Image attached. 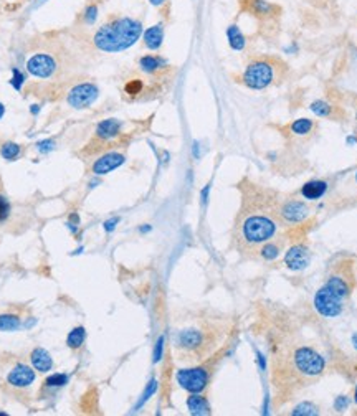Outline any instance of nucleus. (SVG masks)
<instances>
[{
	"label": "nucleus",
	"mask_w": 357,
	"mask_h": 416,
	"mask_svg": "<svg viewBox=\"0 0 357 416\" xmlns=\"http://www.w3.org/2000/svg\"><path fill=\"white\" fill-rule=\"evenodd\" d=\"M7 381L12 386H17V388H25V386H30L35 381V371L27 365H17L10 370Z\"/></svg>",
	"instance_id": "f8f14e48"
},
{
	"label": "nucleus",
	"mask_w": 357,
	"mask_h": 416,
	"mask_svg": "<svg viewBox=\"0 0 357 416\" xmlns=\"http://www.w3.org/2000/svg\"><path fill=\"white\" fill-rule=\"evenodd\" d=\"M327 192V182L324 180H309L301 188V193L306 200H319Z\"/></svg>",
	"instance_id": "dca6fc26"
},
{
	"label": "nucleus",
	"mask_w": 357,
	"mask_h": 416,
	"mask_svg": "<svg viewBox=\"0 0 357 416\" xmlns=\"http://www.w3.org/2000/svg\"><path fill=\"white\" fill-rule=\"evenodd\" d=\"M12 79H10V84H12V86L17 89V91H20V89H22V86H23V83H25V74L20 71L18 68H13L12 69Z\"/></svg>",
	"instance_id": "72a5a7b5"
},
{
	"label": "nucleus",
	"mask_w": 357,
	"mask_h": 416,
	"mask_svg": "<svg viewBox=\"0 0 357 416\" xmlns=\"http://www.w3.org/2000/svg\"><path fill=\"white\" fill-rule=\"evenodd\" d=\"M99 96V89L93 83H81L69 89L66 101L74 109H86L96 101Z\"/></svg>",
	"instance_id": "0eeeda50"
},
{
	"label": "nucleus",
	"mask_w": 357,
	"mask_h": 416,
	"mask_svg": "<svg viewBox=\"0 0 357 416\" xmlns=\"http://www.w3.org/2000/svg\"><path fill=\"white\" fill-rule=\"evenodd\" d=\"M309 207L306 205L304 202L299 200H290L286 202L285 205L281 207V218L290 225H296V223L304 221L307 216H309Z\"/></svg>",
	"instance_id": "1a4fd4ad"
},
{
	"label": "nucleus",
	"mask_w": 357,
	"mask_h": 416,
	"mask_svg": "<svg viewBox=\"0 0 357 416\" xmlns=\"http://www.w3.org/2000/svg\"><path fill=\"white\" fill-rule=\"evenodd\" d=\"M177 383L188 393H202L208 383V371L203 366L195 368H180L176 375Z\"/></svg>",
	"instance_id": "39448f33"
},
{
	"label": "nucleus",
	"mask_w": 357,
	"mask_h": 416,
	"mask_svg": "<svg viewBox=\"0 0 357 416\" xmlns=\"http://www.w3.org/2000/svg\"><path fill=\"white\" fill-rule=\"evenodd\" d=\"M285 264L291 271H302L309 264V251H307V248L302 245L291 246L285 255Z\"/></svg>",
	"instance_id": "9b49d317"
},
{
	"label": "nucleus",
	"mask_w": 357,
	"mask_h": 416,
	"mask_svg": "<svg viewBox=\"0 0 357 416\" xmlns=\"http://www.w3.org/2000/svg\"><path fill=\"white\" fill-rule=\"evenodd\" d=\"M142 35V23L136 18L121 17L104 23L94 33L93 42L98 50L106 53H119L137 43Z\"/></svg>",
	"instance_id": "f257e3e1"
},
{
	"label": "nucleus",
	"mask_w": 357,
	"mask_h": 416,
	"mask_svg": "<svg viewBox=\"0 0 357 416\" xmlns=\"http://www.w3.org/2000/svg\"><path fill=\"white\" fill-rule=\"evenodd\" d=\"M68 223H71V225H79V216L76 215V213H71V215H69V221Z\"/></svg>",
	"instance_id": "a19ab883"
},
{
	"label": "nucleus",
	"mask_w": 357,
	"mask_h": 416,
	"mask_svg": "<svg viewBox=\"0 0 357 416\" xmlns=\"http://www.w3.org/2000/svg\"><path fill=\"white\" fill-rule=\"evenodd\" d=\"M118 223H119V218H118V216L109 218V220H106V221L103 223V228H104V230H106L108 233H113L114 230H116Z\"/></svg>",
	"instance_id": "4c0bfd02"
},
{
	"label": "nucleus",
	"mask_w": 357,
	"mask_h": 416,
	"mask_svg": "<svg viewBox=\"0 0 357 416\" xmlns=\"http://www.w3.org/2000/svg\"><path fill=\"white\" fill-rule=\"evenodd\" d=\"M314 307L322 317H337L342 312V297L334 294L329 287L324 286L316 292Z\"/></svg>",
	"instance_id": "423d86ee"
},
{
	"label": "nucleus",
	"mask_w": 357,
	"mask_h": 416,
	"mask_svg": "<svg viewBox=\"0 0 357 416\" xmlns=\"http://www.w3.org/2000/svg\"><path fill=\"white\" fill-rule=\"evenodd\" d=\"M352 344H354V349L357 350V332L354 335H352Z\"/></svg>",
	"instance_id": "49530a36"
},
{
	"label": "nucleus",
	"mask_w": 357,
	"mask_h": 416,
	"mask_svg": "<svg viewBox=\"0 0 357 416\" xmlns=\"http://www.w3.org/2000/svg\"><path fill=\"white\" fill-rule=\"evenodd\" d=\"M258 364H260V368H261V370H265V368H266L265 357H263V354H260V352H258Z\"/></svg>",
	"instance_id": "79ce46f5"
},
{
	"label": "nucleus",
	"mask_w": 357,
	"mask_h": 416,
	"mask_svg": "<svg viewBox=\"0 0 357 416\" xmlns=\"http://www.w3.org/2000/svg\"><path fill=\"white\" fill-rule=\"evenodd\" d=\"M3 114H5V106H3L2 103H0V119L3 117Z\"/></svg>",
	"instance_id": "de8ad7c7"
},
{
	"label": "nucleus",
	"mask_w": 357,
	"mask_h": 416,
	"mask_svg": "<svg viewBox=\"0 0 357 416\" xmlns=\"http://www.w3.org/2000/svg\"><path fill=\"white\" fill-rule=\"evenodd\" d=\"M246 8L258 17H271L278 13V7L268 0H246Z\"/></svg>",
	"instance_id": "aec40b11"
},
{
	"label": "nucleus",
	"mask_w": 357,
	"mask_h": 416,
	"mask_svg": "<svg viewBox=\"0 0 357 416\" xmlns=\"http://www.w3.org/2000/svg\"><path fill=\"white\" fill-rule=\"evenodd\" d=\"M53 149H55V141H52V139H45V141L37 142V151L42 152V154L52 152Z\"/></svg>",
	"instance_id": "c9c22d12"
},
{
	"label": "nucleus",
	"mask_w": 357,
	"mask_h": 416,
	"mask_svg": "<svg viewBox=\"0 0 357 416\" xmlns=\"http://www.w3.org/2000/svg\"><path fill=\"white\" fill-rule=\"evenodd\" d=\"M354 401L357 403V386H356V393H354Z\"/></svg>",
	"instance_id": "3c124183"
},
{
	"label": "nucleus",
	"mask_w": 357,
	"mask_h": 416,
	"mask_svg": "<svg viewBox=\"0 0 357 416\" xmlns=\"http://www.w3.org/2000/svg\"><path fill=\"white\" fill-rule=\"evenodd\" d=\"M187 408L193 416H205L210 413V405L205 396H202L200 393H192V396H188Z\"/></svg>",
	"instance_id": "f3484780"
},
{
	"label": "nucleus",
	"mask_w": 357,
	"mask_h": 416,
	"mask_svg": "<svg viewBox=\"0 0 357 416\" xmlns=\"http://www.w3.org/2000/svg\"><path fill=\"white\" fill-rule=\"evenodd\" d=\"M147 231H151V226H141V233H147Z\"/></svg>",
	"instance_id": "8fccbe9b"
},
{
	"label": "nucleus",
	"mask_w": 357,
	"mask_h": 416,
	"mask_svg": "<svg viewBox=\"0 0 357 416\" xmlns=\"http://www.w3.org/2000/svg\"><path fill=\"white\" fill-rule=\"evenodd\" d=\"M122 124L121 121L114 117L104 119L96 126V137L99 141H111V139H116L119 134H121Z\"/></svg>",
	"instance_id": "ddd939ff"
},
{
	"label": "nucleus",
	"mask_w": 357,
	"mask_h": 416,
	"mask_svg": "<svg viewBox=\"0 0 357 416\" xmlns=\"http://www.w3.org/2000/svg\"><path fill=\"white\" fill-rule=\"evenodd\" d=\"M142 38H144V45L149 50H154V52L159 50L164 42V23H156L152 27H149L142 33Z\"/></svg>",
	"instance_id": "2eb2a0df"
},
{
	"label": "nucleus",
	"mask_w": 357,
	"mask_h": 416,
	"mask_svg": "<svg viewBox=\"0 0 357 416\" xmlns=\"http://www.w3.org/2000/svg\"><path fill=\"white\" fill-rule=\"evenodd\" d=\"M334 405H336V410L342 411V410L347 408V405H349V400H347L346 396H337V400H336Z\"/></svg>",
	"instance_id": "58836bf2"
},
{
	"label": "nucleus",
	"mask_w": 357,
	"mask_h": 416,
	"mask_svg": "<svg viewBox=\"0 0 357 416\" xmlns=\"http://www.w3.org/2000/svg\"><path fill=\"white\" fill-rule=\"evenodd\" d=\"M293 415H295V416H302V415L312 416V415H317V411H316V408H314V405H311V403H301V405H298L295 410H293Z\"/></svg>",
	"instance_id": "473e14b6"
},
{
	"label": "nucleus",
	"mask_w": 357,
	"mask_h": 416,
	"mask_svg": "<svg viewBox=\"0 0 357 416\" xmlns=\"http://www.w3.org/2000/svg\"><path fill=\"white\" fill-rule=\"evenodd\" d=\"M157 391V380L156 378H152L151 381H149L147 383V386H146V390H144V393H142V396H141V400L137 401V405H136V410H139L141 408V406L146 403V401L151 398V396L156 393Z\"/></svg>",
	"instance_id": "7c9ffc66"
},
{
	"label": "nucleus",
	"mask_w": 357,
	"mask_h": 416,
	"mask_svg": "<svg viewBox=\"0 0 357 416\" xmlns=\"http://www.w3.org/2000/svg\"><path fill=\"white\" fill-rule=\"evenodd\" d=\"M20 152H22V147L15 142H5L2 149H0V156H2L5 160H15Z\"/></svg>",
	"instance_id": "a878e982"
},
{
	"label": "nucleus",
	"mask_w": 357,
	"mask_h": 416,
	"mask_svg": "<svg viewBox=\"0 0 357 416\" xmlns=\"http://www.w3.org/2000/svg\"><path fill=\"white\" fill-rule=\"evenodd\" d=\"M203 337L195 329H187L177 334V345L185 350H197L202 345Z\"/></svg>",
	"instance_id": "4468645a"
},
{
	"label": "nucleus",
	"mask_w": 357,
	"mask_h": 416,
	"mask_svg": "<svg viewBox=\"0 0 357 416\" xmlns=\"http://www.w3.org/2000/svg\"><path fill=\"white\" fill-rule=\"evenodd\" d=\"M167 0H149V3L154 5V7H162L164 3H166Z\"/></svg>",
	"instance_id": "37998d69"
},
{
	"label": "nucleus",
	"mask_w": 357,
	"mask_h": 416,
	"mask_svg": "<svg viewBox=\"0 0 357 416\" xmlns=\"http://www.w3.org/2000/svg\"><path fill=\"white\" fill-rule=\"evenodd\" d=\"M30 360H32L33 368H37L38 371H42V373H47V371L52 370V366H53L52 355H50L45 349H35L32 352V355H30Z\"/></svg>",
	"instance_id": "a211bd4d"
},
{
	"label": "nucleus",
	"mask_w": 357,
	"mask_h": 416,
	"mask_svg": "<svg viewBox=\"0 0 357 416\" xmlns=\"http://www.w3.org/2000/svg\"><path fill=\"white\" fill-rule=\"evenodd\" d=\"M356 142H357V139H356V137H352V136L347 137V144H356Z\"/></svg>",
	"instance_id": "09e8293b"
},
{
	"label": "nucleus",
	"mask_w": 357,
	"mask_h": 416,
	"mask_svg": "<svg viewBox=\"0 0 357 416\" xmlns=\"http://www.w3.org/2000/svg\"><path fill=\"white\" fill-rule=\"evenodd\" d=\"M8 215H10V205H8V202L0 195V221L7 220Z\"/></svg>",
	"instance_id": "e433bc0d"
},
{
	"label": "nucleus",
	"mask_w": 357,
	"mask_h": 416,
	"mask_svg": "<svg viewBox=\"0 0 357 416\" xmlns=\"http://www.w3.org/2000/svg\"><path fill=\"white\" fill-rule=\"evenodd\" d=\"M57 61L52 54L48 53H37L27 61V69L28 73L35 78H52L55 71H57Z\"/></svg>",
	"instance_id": "6e6552de"
},
{
	"label": "nucleus",
	"mask_w": 357,
	"mask_h": 416,
	"mask_svg": "<svg viewBox=\"0 0 357 416\" xmlns=\"http://www.w3.org/2000/svg\"><path fill=\"white\" fill-rule=\"evenodd\" d=\"M98 12H99L98 5L96 3H89L88 7L84 8V12H83V22L86 23V25H94V23H96V20H98Z\"/></svg>",
	"instance_id": "c85d7f7f"
},
{
	"label": "nucleus",
	"mask_w": 357,
	"mask_h": 416,
	"mask_svg": "<svg viewBox=\"0 0 357 416\" xmlns=\"http://www.w3.org/2000/svg\"><path fill=\"white\" fill-rule=\"evenodd\" d=\"M326 286L329 287V289L334 292V294L342 297V299H346V297L349 296V292H351L349 284H347L344 277H341V276H331L329 279H327Z\"/></svg>",
	"instance_id": "4be33fe9"
},
{
	"label": "nucleus",
	"mask_w": 357,
	"mask_h": 416,
	"mask_svg": "<svg viewBox=\"0 0 357 416\" xmlns=\"http://www.w3.org/2000/svg\"><path fill=\"white\" fill-rule=\"evenodd\" d=\"M356 182H357V172H356Z\"/></svg>",
	"instance_id": "603ef678"
},
{
	"label": "nucleus",
	"mask_w": 357,
	"mask_h": 416,
	"mask_svg": "<svg viewBox=\"0 0 357 416\" xmlns=\"http://www.w3.org/2000/svg\"><path fill=\"white\" fill-rule=\"evenodd\" d=\"M139 66H141L144 73L156 74L161 71V69L167 68V61L164 58L157 56V54H146V56H142L139 59Z\"/></svg>",
	"instance_id": "6ab92c4d"
},
{
	"label": "nucleus",
	"mask_w": 357,
	"mask_h": 416,
	"mask_svg": "<svg viewBox=\"0 0 357 416\" xmlns=\"http://www.w3.org/2000/svg\"><path fill=\"white\" fill-rule=\"evenodd\" d=\"M30 112H32L33 116H35V114H38L40 112V106H38V104H32V107H30Z\"/></svg>",
	"instance_id": "a18cd8bd"
},
{
	"label": "nucleus",
	"mask_w": 357,
	"mask_h": 416,
	"mask_svg": "<svg viewBox=\"0 0 357 416\" xmlns=\"http://www.w3.org/2000/svg\"><path fill=\"white\" fill-rule=\"evenodd\" d=\"M260 255H261L263 260L273 261V260H276V258L280 256V246H278L276 243L266 241V243H263V246H261V250H260Z\"/></svg>",
	"instance_id": "bb28decb"
},
{
	"label": "nucleus",
	"mask_w": 357,
	"mask_h": 416,
	"mask_svg": "<svg viewBox=\"0 0 357 416\" xmlns=\"http://www.w3.org/2000/svg\"><path fill=\"white\" fill-rule=\"evenodd\" d=\"M142 89H144V83L141 79H131V81L126 84L124 91H126L129 96H137L139 93H142Z\"/></svg>",
	"instance_id": "2f4dec72"
},
{
	"label": "nucleus",
	"mask_w": 357,
	"mask_h": 416,
	"mask_svg": "<svg viewBox=\"0 0 357 416\" xmlns=\"http://www.w3.org/2000/svg\"><path fill=\"white\" fill-rule=\"evenodd\" d=\"M275 79V69L265 59H256L250 63L243 73V83L250 89H265Z\"/></svg>",
	"instance_id": "7ed1b4c3"
},
{
	"label": "nucleus",
	"mask_w": 357,
	"mask_h": 416,
	"mask_svg": "<svg viewBox=\"0 0 357 416\" xmlns=\"http://www.w3.org/2000/svg\"><path fill=\"white\" fill-rule=\"evenodd\" d=\"M84 339H86V330L84 327H76L68 334L66 337V344L69 349H79L84 344Z\"/></svg>",
	"instance_id": "5701e85b"
},
{
	"label": "nucleus",
	"mask_w": 357,
	"mask_h": 416,
	"mask_svg": "<svg viewBox=\"0 0 357 416\" xmlns=\"http://www.w3.org/2000/svg\"><path fill=\"white\" fill-rule=\"evenodd\" d=\"M164 335H161L156 342V347H154V357H152V362L154 364H159L162 359V354H164Z\"/></svg>",
	"instance_id": "f704fd0d"
},
{
	"label": "nucleus",
	"mask_w": 357,
	"mask_h": 416,
	"mask_svg": "<svg viewBox=\"0 0 357 416\" xmlns=\"http://www.w3.org/2000/svg\"><path fill=\"white\" fill-rule=\"evenodd\" d=\"M278 233V225L266 215H250L241 225V236L248 245H263Z\"/></svg>",
	"instance_id": "f03ea898"
},
{
	"label": "nucleus",
	"mask_w": 357,
	"mask_h": 416,
	"mask_svg": "<svg viewBox=\"0 0 357 416\" xmlns=\"http://www.w3.org/2000/svg\"><path fill=\"white\" fill-rule=\"evenodd\" d=\"M208 193H210V183H207V185L203 187V188H202V192H200L202 205H207V202H208Z\"/></svg>",
	"instance_id": "ea45409f"
},
{
	"label": "nucleus",
	"mask_w": 357,
	"mask_h": 416,
	"mask_svg": "<svg viewBox=\"0 0 357 416\" xmlns=\"http://www.w3.org/2000/svg\"><path fill=\"white\" fill-rule=\"evenodd\" d=\"M295 365L298 371H301L302 375L316 376L322 373L326 362L316 350L309 349V347H299L295 352Z\"/></svg>",
	"instance_id": "20e7f679"
},
{
	"label": "nucleus",
	"mask_w": 357,
	"mask_h": 416,
	"mask_svg": "<svg viewBox=\"0 0 357 416\" xmlns=\"http://www.w3.org/2000/svg\"><path fill=\"white\" fill-rule=\"evenodd\" d=\"M309 109L312 111V114L317 116V117H329L331 111H332V106H331L329 103H326V101H322V99H319V101L311 103Z\"/></svg>",
	"instance_id": "cd10ccee"
},
{
	"label": "nucleus",
	"mask_w": 357,
	"mask_h": 416,
	"mask_svg": "<svg viewBox=\"0 0 357 416\" xmlns=\"http://www.w3.org/2000/svg\"><path fill=\"white\" fill-rule=\"evenodd\" d=\"M198 142H193V156H195V158H200V152H198Z\"/></svg>",
	"instance_id": "c03bdc74"
},
{
	"label": "nucleus",
	"mask_w": 357,
	"mask_h": 416,
	"mask_svg": "<svg viewBox=\"0 0 357 416\" xmlns=\"http://www.w3.org/2000/svg\"><path fill=\"white\" fill-rule=\"evenodd\" d=\"M68 375H64V373H53V375H50L47 380H45V383H47V386H52V388H60V386H64L68 383Z\"/></svg>",
	"instance_id": "c756f323"
},
{
	"label": "nucleus",
	"mask_w": 357,
	"mask_h": 416,
	"mask_svg": "<svg viewBox=\"0 0 357 416\" xmlns=\"http://www.w3.org/2000/svg\"><path fill=\"white\" fill-rule=\"evenodd\" d=\"M312 121L311 119H307V117H299V119H296L295 122L291 124L290 129H291V132L295 134V136H306V134H309L312 131Z\"/></svg>",
	"instance_id": "b1692460"
},
{
	"label": "nucleus",
	"mask_w": 357,
	"mask_h": 416,
	"mask_svg": "<svg viewBox=\"0 0 357 416\" xmlns=\"http://www.w3.org/2000/svg\"><path fill=\"white\" fill-rule=\"evenodd\" d=\"M20 327V317L15 314H2L0 315V330L13 332Z\"/></svg>",
	"instance_id": "393cba45"
},
{
	"label": "nucleus",
	"mask_w": 357,
	"mask_h": 416,
	"mask_svg": "<svg viewBox=\"0 0 357 416\" xmlns=\"http://www.w3.org/2000/svg\"><path fill=\"white\" fill-rule=\"evenodd\" d=\"M126 162V157L121 152H108L101 156L99 158H96V162L93 163L91 170L94 175H106V173L116 170Z\"/></svg>",
	"instance_id": "9d476101"
},
{
	"label": "nucleus",
	"mask_w": 357,
	"mask_h": 416,
	"mask_svg": "<svg viewBox=\"0 0 357 416\" xmlns=\"http://www.w3.org/2000/svg\"><path fill=\"white\" fill-rule=\"evenodd\" d=\"M227 38H228V43H230V48L235 50V52H241L245 48L246 45L245 35L240 32V28L237 25H230L227 28Z\"/></svg>",
	"instance_id": "412c9836"
}]
</instances>
